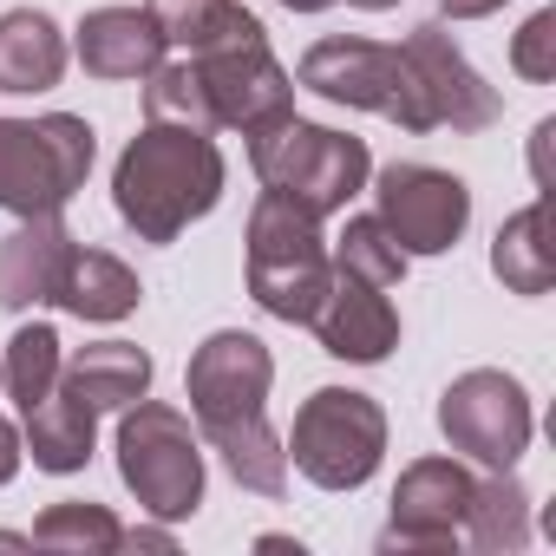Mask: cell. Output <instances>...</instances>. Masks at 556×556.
Instances as JSON below:
<instances>
[{"label": "cell", "instance_id": "1", "mask_svg": "<svg viewBox=\"0 0 556 556\" xmlns=\"http://www.w3.org/2000/svg\"><path fill=\"white\" fill-rule=\"evenodd\" d=\"M223 177L229 170H223V151L210 131L144 118V131L125 144V157L112 170V203L138 229V242H177L197 216L216 210Z\"/></svg>", "mask_w": 556, "mask_h": 556}, {"label": "cell", "instance_id": "2", "mask_svg": "<svg viewBox=\"0 0 556 556\" xmlns=\"http://www.w3.org/2000/svg\"><path fill=\"white\" fill-rule=\"evenodd\" d=\"M249 170L275 197L302 203L308 216H334L367 190L374 157H367V138L334 131V125H308V118L289 112V118L249 131Z\"/></svg>", "mask_w": 556, "mask_h": 556}, {"label": "cell", "instance_id": "3", "mask_svg": "<svg viewBox=\"0 0 556 556\" xmlns=\"http://www.w3.org/2000/svg\"><path fill=\"white\" fill-rule=\"evenodd\" d=\"M249 295L255 308H268L275 321L308 328V315L321 308L328 282H334V255L321 236V216H308L302 203L262 190V203L249 210Z\"/></svg>", "mask_w": 556, "mask_h": 556}, {"label": "cell", "instance_id": "4", "mask_svg": "<svg viewBox=\"0 0 556 556\" xmlns=\"http://www.w3.org/2000/svg\"><path fill=\"white\" fill-rule=\"evenodd\" d=\"M92 125L73 112L47 118H0V210L60 216L92 170Z\"/></svg>", "mask_w": 556, "mask_h": 556}, {"label": "cell", "instance_id": "5", "mask_svg": "<svg viewBox=\"0 0 556 556\" xmlns=\"http://www.w3.org/2000/svg\"><path fill=\"white\" fill-rule=\"evenodd\" d=\"M289 465L321 484V491H361L380 458H387V413L374 393H354V387H321L302 400L295 413V432H289Z\"/></svg>", "mask_w": 556, "mask_h": 556}, {"label": "cell", "instance_id": "6", "mask_svg": "<svg viewBox=\"0 0 556 556\" xmlns=\"http://www.w3.org/2000/svg\"><path fill=\"white\" fill-rule=\"evenodd\" d=\"M118 478L138 497V510L177 523L203 504V452L197 432L177 406L157 400H131L118 413Z\"/></svg>", "mask_w": 556, "mask_h": 556}, {"label": "cell", "instance_id": "7", "mask_svg": "<svg viewBox=\"0 0 556 556\" xmlns=\"http://www.w3.org/2000/svg\"><path fill=\"white\" fill-rule=\"evenodd\" d=\"M295 79L308 92H321L328 105L380 112L400 131H432L426 112H419V92H413V73H406L400 47H380V40H361V34H334V40H315L302 53Z\"/></svg>", "mask_w": 556, "mask_h": 556}, {"label": "cell", "instance_id": "8", "mask_svg": "<svg viewBox=\"0 0 556 556\" xmlns=\"http://www.w3.org/2000/svg\"><path fill=\"white\" fill-rule=\"evenodd\" d=\"M439 432L452 439V452L478 458L484 471H510L530 452L536 413H530V393L504 367H471L439 393Z\"/></svg>", "mask_w": 556, "mask_h": 556}, {"label": "cell", "instance_id": "9", "mask_svg": "<svg viewBox=\"0 0 556 556\" xmlns=\"http://www.w3.org/2000/svg\"><path fill=\"white\" fill-rule=\"evenodd\" d=\"M197 79H203V99H210V118L223 131H262L275 118L295 112V79L289 66L268 53V34H236V40H216L203 53H190Z\"/></svg>", "mask_w": 556, "mask_h": 556}, {"label": "cell", "instance_id": "10", "mask_svg": "<svg viewBox=\"0 0 556 556\" xmlns=\"http://www.w3.org/2000/svg\"><path fill=\"white\" fill-rule=\"evenodd\" d=\"M380 223L406 255H445L471 223V190L439 164H387L374 177Z\"/></svg>", "mask_w": 556, "mask_h": 556}, {"label": "cell", "instance_id": "11", "mask_svg": "<svg viewBox=\"0 0 556 556\" xmlns=\"http://www.w3.org/2000/svg\"><path fill=\"white\" fill-rule=\"evenodd\" d=\"M400 60H406V73H413L419 112H426L432 131H439V125H452V131H484V125L504 118V99L478 79V66L458 53V40H452L439 21L413 27L406 47H400Z\"/></svg>", "mask_w": 556, "mask_h": 556}, {"label": "cell", "instance_id": "12", "mask_svg": "<svg viewBox=\"0 0 556 556\" xmlns=\"http://www.w3.org/2000/svg\"><path fill=\"white\" fill-rule=\"evenodd\" d=\"M478 478L458 458H419L393 484V517H387V549H458V523L471 510Z\"/></svg>", "mask_w": 556, "mask_h": 556}, {"label": "cell", "instance_id": "13", "mask_svg": "<svg viewBox=\"0 0 556 556\" xmlns=\"http://www.w3.org/2000/svg\"><path fill=\"white\" fill-rule=\"evenodd\" d=\"M268 387H275V354H268L255 334H242V328L210 334V341L190 354V374H184V393H190L197 426L262 413Z\"/></svg>", "mask_w": 556, "mask_h": 556}, {"label": "cell", "instance_id": "14", "mask_svg": "<svg viewBox=\"0 0 556 556\" xmlns=\"http://www.w3.org/2000/svg\"><path fill=\"white\" fill-rule=\"evenodd\" d=\"M308 328L321 334V348L334 361H354V367H374V361H387L400 348V315H393L387 289L361 282L348 268H334V282H328L321 308L308 315Z\"/></svg>", "mask_w": 556, "mask_h": 556}, {"label": "cell", "instance_id": "15", "mask_svg": "<svg viewBox=\"0 0 556 556\" xmlns=\"http://www.w3.org/2000/svg\"><path fill=\"white\" fill-rule=\"evenodd\" d=\"M73 229L60 216H21L14 236H0V308H47L73 262Z\"/></svg>", "mask_w": 556, "mask_h": 556}, {"label": "cell", "instance_id": "16", "mask_svg": "<svg viewBox=\"0 0 556 556\" xmlns=\"http://www.w3.org/2000/svg\"><path fill=\"white\" fill-rule=\"evenodd\" d=\"M73 47L92 79H144L164 66V34L144 8H92Z\"/></svg>", "mask_w": 556, "mask_h": 556}, {"label": "cell", "instance_id": "17", "mask_svg": "<svg viewBox=\"0 0 556 556\" xmlns=\"http://www.w3.org/2000/svg\"><path fill=\"white\" fill-rule=\"evenodd\" d=\"M60 387H66L73 400H86L92 413H125L131 400L151 393V354L131 348V341L79 348L73 361H60Z\"/></svg>", "mask_w": 556, "mask_h": 556}, {"label": "cell", "instance_id": "18", "mask_svg": "<svg viewBox=\"0 0 556 556\" xmlns=\"http://www.w3.org/2000/svg\"><path fill=\"white\" fill-rule=\"evenodd\" d=\"M138 302H144L138 275L105 249H73V262L60 275V295H53V308L79 315V321H125V315H138Z\"/></svg>", "mask_w": 556, "mask_h": 556}, {"label": "cell", "instance_id": "19", "mask_svg": "<svg viewBox=\"0 0 556 556\" xmlns=\"http://www.w3.org/2000/svg\"><path fill=\"white\" fill-rule=\"evenodd\" d=\"M27 419V452H34V465L40 471H53V478H66V471H86V458H92V439H99V413L86 406V400H73L66 387H53L40 406H27L21 413Z\"/></svg>", "mask_w": 556, "mask_h": 556}, {"label": "cell", "instance_id": "20", "mask_svg": "<svg viewBox=\"0 0 556 556\" xmlns=\"http://www.w3.org/2000/svg\"><path fill=\"white\" fill-rule=\"evenodd\" d=\"M66 73V40L40 8L0 14V92H53Z\"/></svg>", "mask_w": 556, "mask_h": 556}, {"label": "cell", "instance_id": "21", "mask_svg": "<svg viewBox=\"0 0 556 556\" xmlns=\"http://www.w3.org/2000/svg\"><path fill=\"white\" fill-rule=\"evenodd\" d=\"M203 439L216 445L223 471H229L242 491H262V497H282V491H289V452H282V439H275L268 413L216 419V426H203Z\"/></svg>", "mask_w": 556, "mask_h": 556}, {"label": "cell", "instance_id": "22", "mask_svg": "<svg viewBox=\"0 0 556 556\" xmlns=\"http://www.w3.org/2000/svg\"><path fill=\"white\" fill-rule=\"evenodd\" d=\"M491 275H497L510 295H549V282H556V249H549V203H543V197L523 203V210L497 229V242H491Z\"/></svg>", "mask_w": 556, "mask_h": 556}, {"label": "cell", "instance_id": "23", "mask_svg": "<svg viewBox=\"0 0 556 556\" xmlns=\"http://www.w3.org/2000/svg\"><path fill=\"white\" fill-rule=\"evenodd\" d=\"M144 14L157 21L164 47H184V53H203L216 40H236V34L262 27L242 0H144Z\"/></svg>", "mask_w": 556, "mask_h": 556}, {"label": "cell", "instance_id": "24", "mask_svg": "<svg viewBox=\"0 0 556 556\" xmlns=\"http://www.w3.org/2000/svg\"><path fill=\"white\" fill-rule=\"evenodd\" d=\"M458 530L471 536V549H523V543H530V491H523L510 471L478 478L471 510H465Z\"/></svg>", "mask_w": 556, "mask_h": 556}, {"label": "cell", "instance_id": "25", "mask_svg": "<svg viewBox=\"0 0 556 556\" xmlns=\"http://www.w3.org/2000/svg\"><path fill=\"white\" fill-rule=\"evenodd\" d=\"M34 543H40V549H60V556H105V549L125 543V523H118L105 504L73 497V504H53V510L34 523Z\"/></svg>", "mask_w": 556, "mask_h": 556}, {"label": "cell", "instance_id": "26", "mask_svg": "<svg viewBox=\"0 0 556 556\" xmlns=\"http://www.w3.org/2000/svg\"><path fill=\"white\" fill-rule=\"evenodd\" d=\"M60 334L47 328V321H34V328H21L14 341H8V361H0V380H8V400L27 413V406H40L53 387H60Z\"/></svg>", "mask_w": 556, "mask_h": 556}, {"label": "cell", "instance_id": "27", "mask_svg": "<svg viewBox=\"0 0 556 556\" xmlns=\"http://www.w3.org/2000/svg\"><path fill=\"white\" fill-rule=\"evenodd\" d=\"M406 262H413V255L387 236L380 216H348V229H341V242H334V268L361 275V282H374V289H400V282H406Z\"/></svg>", "mask_w": 556, "mask_h": 556}, {"label": "cell", "instance_id": "28", "mask_svg": "<svg viewBox=\"0 0 556 556\" xmlns=\"http://www.w3.org/2000/svg\"><path fill=\"white\" fill-rule=\"evenodd\" d=\"M144 118H157V125H197V131H216V118H210V99H203V79H197L190 53H184V60H164L157 73H144Z\"/></svg>", "mask_w": 556, "mask_h": 556}, {"label": "cell", "instance_id": "29", "mask_svg": "<svg viewBox=\"0 0 556 556\" xmlns=\"http://www.w3.org/2000/svg\"><path fill=\"white\" fill-rule=\"evenodd\" d=\"M510 66L523 73V79H556V14L543 8V14H530L523 27H517V40H510Z\"/></svg>", "mask_w": 556, "mask_h": 556}, {"label": "cell", "instance_id": "30", "mask_svg": "<svg viewBox=\"0 0 556 556\" xmlns=\"http://www.w3.org/2000/svg\"><path fill=\"white\" fill-rule=\"evenodd\" d=\"M21 458H27V445H21V432L0 419V484H14V471H21Z\"/></svg>", "mask_w": 556, "mask_h": 556}, {"label": "cell", "instance_id": "31", "mask_svg": "<svg viewBox=\"0 0 556 556\" xmlns=\"http://www.w3.org/2000/svg\"><path fill=\"white\" fill-rule=\"evenodd\" d=\"M439 8L452 14V21H484V14H497L504 0H439Z\"/></svg>", "mask_w": 556, "mask_h": 556}, {"label": "cell", "instance_id": "32", "mask_svg": "<svg viewBox=\"0 0 556 556\" xmlns=\"http://www.w3.org/2000/svg\"><path fill=\"white\" fill-rule=\"evenodd\" d=\"M118 549H177V536H170V530H125Z\"/></svg>", "mask_w": 556, "mask_h": 556}, {"label": "cell", "instance_id": "33", "mask_svg": "<svg viewBox=\"0 0 556 556\" xmlns=\"http://www.w3.org/2000/svg\"><path fill=\"white\" fill-rule=\"evenodd\" d=\"M289 14H321V8H334V0H282Z\"/></svg>", "mask_w": 556, "mask_h": 556}, {"label": "cell", "instance_id": "34", "mask_svg": "<svg viewBox=\"0 0 556 556\" xmlns=\"http://www.w3.org/2000/svg\"><path fill=\"white\" fill-rule=\"evenodd\" d=\"M34 536H14V530H0V549H27Z\"/></svg>", "mask_w": 556, "mask_h": 556}, {"label": "cell", "instance_id": "35", "mask_svg": "<svg viewBox=\"0 0 556 556\" xmlns=\"http://www.w3.org/2000/svg\"><path fill=\"white\" fill-rule=\"evenodd\" d=\"M354 8H367V14H387V8H400V0H354Z\"/></svg>", "mask_w": 556, "mask_h": 556}]
</instances>
